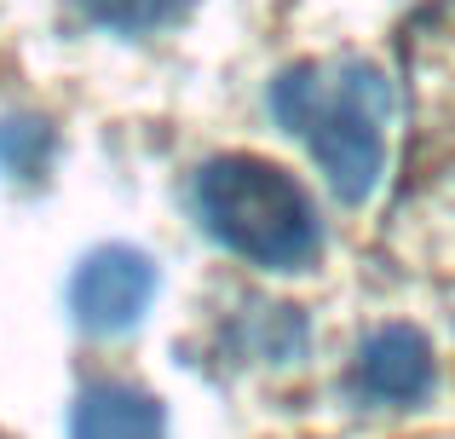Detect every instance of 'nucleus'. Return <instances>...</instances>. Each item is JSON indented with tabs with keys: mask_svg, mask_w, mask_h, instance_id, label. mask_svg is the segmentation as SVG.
Returning a JSON list of instances; mask_svg holds the SVG:
<instances>
[{
	"mask_svg": "<svg viewBox=\"0 0 455 439\" xmlns=\"http://www.w3.org/2000/svg\"><path fill=\"white\" fill-rule=\"evenodd\" d=\"M271 116L289 127L323 168L329 191L340 203H363L387 168V122H392V87L375 64L340 53L317 64H289L266 93Z\"/></svg>",
	"mask_w": 455,
	"mask_h": 439,
	"instance_id": "nucleus-1",
	"label": "nucleus"
},
{
	"mask_svg": "<svg viewBox=\"0 0 455 439\" xmlns=\"http://www.w3.org/2000/svg\"><path fill=\"white\" fill-rule=\"evenodd\" d=\"M196 215L231 255L266 272H300L317 260L323 225L294 174L266 157H213L196 174Z\"/></svg>",
	"mask_w": 455,
	"mask_h": 439,
	"instance_id": "nucleus-2",
	"label": "nucleus"
},
{
	"mask_svg": "<svg viewBox=\"0 0 455 439\" xmlns=\"http://www.w3.org/2000/svg\"><path fill=\"white\" fill-rule=\"evenodd\" d=\"M150 301H156V266H150V255H139L127 243L92 248L76 266V278H69V313H76V324L87 336L133 329L150 313Z\"/></svg>",
	"mask_w": 455,
	"mask_h": 439,
	"instance_id": "nucleus-3",
	"label": "nucleus"
},
{
	"mask_svg": "<svg viewBox=\"0 0 455 439\" xmlns=\"http://www.w3.org/2000/svg\"><path fill=\"white\" fill-rule=\"evenodd\" d=\"M433 347L415 324H380L363 336L352 364V387L375 405H421L433 394Z\"/></svg>",
	"mask_w": 455,
	"mask_h": 439,
	"instance_id": "nucleus-4",
	"label": "nucleus"
},
{
	"mask_svg": "<svg viewBox=\"0 0 455 439\" xmlns=\"http://www.w3.org/2000/svg\"><path fill=\"white\" fill-rule=\"evenodd\" d=\"M69 439H167V411L133 382H87L69 411Z\"/></svg>",
	"mask_w": 455,
	"mask_h": 439,
	"instance_id": "nucleus-5",
	"label": "nucleus"
},
{
	"mask_svg": "<svg viewBox=\"0 0 455 439\" xmlns=\"http://www.w3.org/2000/svg\"><path fill=\"white\" fill-rule=\"evenodd\" d=\"M190 0H76V12L99 29H116V35H150V29H167V23L185 12Z\"/></svg>",
	"mask_w": 455,
	"mask_h": 439,
	"instance_id": "nucleus-6",
	"label": "nucleus"
},
{
	"mask_svg": "<svg viewBox=\"0 0 455 439\" xmlns=\"http://www.w3.org/2000/svg\"><path fill=\"white\" fill-rule=\"evenodd\" d=\"M41 150H46V134L35 122H6V127H0V162H6L18 180H29V174H35Z\"/></svg>",
	"mask_w": 455,
	"mask_h": 439,
	"instance_id": "nucleus-7",
	"label": "nucleus"
}]
</instances>
